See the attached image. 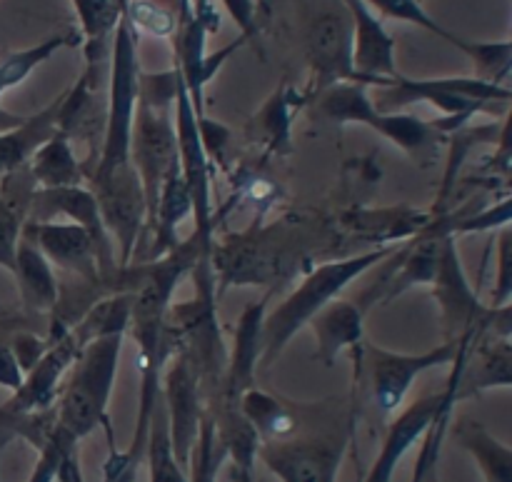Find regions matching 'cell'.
Wrapping results in <instances>:
<instances>
[{"mask_svg":"<svg viewBox=\"0 0 512 482\" xmlns=\"http://www.w3.org/2000/svg\"><path fill=\"white\" fill-rule=\"evenodd\" d=\"M355 403L300 405V428L278 443H260L258 460L280 482H338L355 435Z\"/></svg>","mask_w":512,"mask_h":482,"instance_id":"obj_1","label":"cell"},{"mask_svg":"<svg viewBox=\"0 0 512 482\" xmlns=\"http://www.w3.org/2000/svg\"><path fill=\"white\" fill-rule=\"evenodd\" d=\"M140 93L138 65V30L123 13L113 35L110 53V90H108V123H105L103 148L88 175V188H103L110 183H123L138 175L130 145H133V120Z\"/></svg>","mask_w":512,"mask_h":482,"instance_id":"obj_2","label":"cell"},{"mask_svg":"<svg viewBox=\"0 0 512 482\" xmlns=\"http://www.w3.org/2000/svg\"><path fill=\"white\" fill-rule=\"evenodd\" d=\"M398 245H383V248L368 250V253L353 255V258L330 260V263L315 265L298 288L283 300L275 310L265 315L263 323V358L260 365L270 368L283 355L290 340L308 328L310 320L320 313L328 303L340 298L350 283L363 278L370 268L380 265L395 253Z\"/></svg>","mask_w":512,"mask_h":482,"instance_id":"obj_3","label":"cell"},{"mask_svg":"<svg viewBox=\"0 0 512 482\" xmlns=\"http://www.w3.org/2000/svg\"><path fill=\"white\" fill-rule=\"evenodd\" d=\"M125 333H108L93 338L83 348L70 378L60 385L55 413L58 428L80 443L103 425L108 438L113 440L108 418V403L115 388L120 353H123Z\"/></svg>","mask_w":512,"mask_h":482,"instance_id":"obj_4","label":"cell"},{"mask_svg":"<svg viewBox=\"0 0 512 482\" xmlns=\"http://www.w3.org/2000/svg\"><path fill=\"white\" fill-rule=\"evenodd\" d=\"M508 100L512 88L490 83L483 78H428L413 80L395 75L375 88V108L383 113H398L413 103H430L443 113V118L430 120L443 135L465 128L478 113H498Z\"/></svg>","mask_w":512,"mask_h":482,"instance_id":"obj_5","label":"cell"},{"mask_svg":"<svg viewBox=\"0 0 512 482\" xmlns=\"http://www.w3.org/2000/svg\"><path fill=\"white\" fill-rule=\"evenodd\" d=\"M310 103L315 105V115L328 123L368 125L385 140L405 150L420 165L433 163L448 138L433 123L420 120L418 115L378 110L368 95V85L363 83H335L315 95Z\"/></svg>","mask_w":512,"mask_h":482,"instance_id":"obj_6","label":"cell"},{"mask_svg":"<svg viewBox=\"0 0 512 482\" xmlns=\"http://www.w3.org/2000/svg\"><path fill=\"white\" fill-rule=\"evenodd\" d=\"M458 343H440L438 348L425 350V353H393L380 345L363 340L358 353V383H363V393L368 403L373 405L380 418L393 415L408 398L410 388L423 373L443 365H453L458 355Z\"/></svg>","mask_w":512,"mask_h":482,"instance_id":"obj_7","label":"cell"},{"mask_svg":"<svg viewBox=\"0 0 512 482\" xmlns=\"http://www.w3.org/2000/svg\"><path fill=\"white\" fill-rule=\"evenodd\" d=\"M353 30V13L345 0H325L310 15L305 25V55L310 65L305 100H313L335 83H355Z\"/></svg>","mask_w":512,"mask_h":482,"instance_id":"obj_8","label":"cell"},{"mask_svg":"<svg viewBox=\"0 0 512 482\" xmlns=\"http://www.w3.org/2000/svg\"><path fill=\"white\" fill-rule=\"evenodd\" d=\"M175 133H178L180 173H183L190 200H193V215H195L193 238L198 240L205 258H213L215 210H213V183H210L213 175H210V160L208 155H205L203 140H200L198 113H195L193 100H190L188 88H185L183 83V75H180L178 93H175Z\"/></svg>","mask_w":512,"mask_h":482,"instance_id":"obj_9","label":"cell"},{"mask_svg":"<svg viewBox=\"0 0 512 482\" xmlns=\"http://www.w3.org/2000/svg\"><path fill=\"white\" fill-rule=\"evenodd\" d=\"M130 158H133L135 170H138L140 183H143L150 225L153 223L155 208H158L160 188H163L165 178L175 168H180L178 133H175L173 118H170V108L138 100L133 120Z\"/></svg>","mask_w":512,"mask_h":482,"instance_id":"obj_10","label":"cell"},{"mask_svg":"<svg viewBox=\"0 0 512 482\" xmlns=\"http://www.w3.org/2000/svg\"><path fill=\"white\" fill-rule=\"evenodd\" d=\"M433 298L438 300L440 315H443L445 340L458 343L465 335H475V343H478L483 338L490 318V305H483V300L470 285L455 235L443 238L440 265L433 280Z\"/></svg>","mask_w":512,"mask_h":482,"instance_id":"obj_11","label":"cell"},{"mask_svg":"<svg viewBox=\"0 0 512 482\" xmlns=\"http://www.w3.org/2000/svg\"><path fill=\"white\" fill-rule=\"evenodd\" d=\"M163 400L165 413H168L173 455L180 468L188 470V460L195 448V440H198L208 398H205V388L198 370L193 368L188 355L180 353V350L165 363Z\"/></svg>","mask_w":512,"mask_h":482,"instance_id":"obj_12","label":"cell"},{"mask_svg":"<svg viewBox=\"0 0 512 482\" xmlns=\"http://www.w3.org/2000/svg\"><path fill=\"white\" fill-rule=\"evenodd\" d=\"M268 300L260 298L250 303L240 315L233 330V350H228V368H225L223 383L208 398V408H240V398L248 388L255 385V370L263 358V323L268 315Z\"/></svg>","mask_w":512,"mask_h":482,"instance_id":"obj_13","label":"cell"},{"mask_svg":"<svg viewBox=\"0 0 512 482\" xmlns=\"http://www.w3.org/2000/svg\"><path fill=\"white\" fill-rule=\"evenodd\" d=\"M85 345L88 343L75 325L65 335L48 343L43 358L25 373L23 385L15 390L8 403L0 405V410L3 413H38V410L53 408L65 373L70 370V365H75Z\"/></svg>","mask_w":512,"mask_h":482,"instance_id":"obj_14","label":"cell"},{"mask_svg":"<svg viewBox=\"0 0 512 482\" xmlns=\"http://www.w3.org/2000/svg\"><path fill=\"white\" fill-rule=\"evenodd\" d=\"M23 238H28L50 265L65 270L70 275H78L83 283L93 288H103L100 283L98 258H95V243L85 228L78 223H25Z\"/></svg>","mask_w":512,"mask_h":482,"instance_id":"obj_15","label":"cell"},{"mask_svg":"<svg viewBox=\"0 0 512 482\" xmlns=\"http://www.w3.org/2000/svg\"><path fill=\"white\" fill-rule=\"evenodd\" d=\"M353 13V70L355 83L378 88L385 80H393L395 68V38L385 30L380 15L365 0H345Z\"/></svg>","mask_w":512,"mask_h":482,"instance_id":"obj_16","label":"cell"},{"mask_svg":"<svg viewBox=\"0 0 512 482\" xmlns=\"http://www.w3.org/2000/svg\"><path fill=\"white\" fill-rule=\"evenodd\" d=\"M450 388L445 385L440 393L423 395L415 403H410L393 423L388 425V433H385L383 445H380L378 458L373 460V468L368 470L363 482H393L395 470L403 463L405 455L415 448V443L423 440V435L428 433V428L433 425L435 415L440 413V408L445 405Z\"/></svg>","mask_w":512,"mask_h":482,"instance_id":"obj_17","label":"cell"},{"mask_svg":"<svg viewBox=\"0 0 512 482\" xmlns=\"http://www.w3.org/2000/svg\"><path fill=\"white\" fill-rule=\"evenodd\" d=\"M78 13L80 45L85 53V70L90 83H103V70L113 53V35L125 13V0H70Z\"/></svg>","mask_w":512,"mask_h":482,"instance_id":"obj_18","label":"cell"},{"mask_svg":"<svg viewBox=\"0 0 512 482\" xmlns=\"http://www.w3.org/2000/svg\"><path fill=\"white\" fill-rule=\"evenodd\" d=\"M365 310L360 308L358 300H340L335 298L333 303L325 305L313 320H310V330L315 335V358L333 368L335 360L345 353V350L360 348L365 340Z\"/></svg>","mask_w":512,"mask_h":482,"instance_id":"obj_19","label":"cell"},{"mask_svg":"<svg viewBox=\"0 0 512 482\" xmlns=\"http://www.w3.org/2000/svg\"><path fill=\"white\" fill-rule=\"evenodd\" d=\"M475 338L473 335H465L460 338V348L458 355L453 360V373L448 378V398H445V405L440 408V413L435 415L433 425L428 428V433L423 435L420 440V453L415 458V470H413V482H440V458H443V448H445V438L450 433V423H453V413L455 405L460 403L458 400V390H460V378H463L465 363H468L470 348H473Z\"/></svg>","mask_w":512,"mask_h":482,"instance_id":"obj_20","label":"cell"},{"mask_svg":"<svg viewBox=\"0 0 512 482\" xmlns=\"http://www.w3.org/2000/svg\"><path fill=\"white\" fill-rule=\"evenodd\" d=\"M35 190L38 185H35L28 165L3 175V185H0V268L10 270V273L15 268V253H18L25 223H28L30 200H33Z\"/></svg>","mask_w":512,"mask_h":482,"instance_id":"obj_21","label":"cell"},{"mask_svg":"<svg viewBox=\"0 0 512 482\" xmlns=\"http://www.w3.org/2000/svg\"><path fill=\"white\" fill-rule=\"evenodd\" d=\"M63 103V93L38 110L28 115L18 128L0 133V175L15 173L33 160V155L58 133V110Z\"/></svg>","mask_w":512,"mask_h":482,"instance_id":"obj_22","label":"cell"},{"mask_svg":"<svg viewBox=\"0 0 512 482\" xmlns=\"http://www.w3.org/2000/svg\"><path fill=\"white\" fill-rule=\"evenodd\" d=\"M13 275L18 280L20 300H23L28 313H53L60 300L58 278H55L50 260L28 238H20Z\"/></svg>","mask_w":512,"mask_h":482,"instance_id":"obj_23","label":"cell"},{"mask_svg":"<svg viewBox=\"0 0 512 482\" xmlns=\"http://www.w3.org/2000/svg\"><path fill=\"white\" fill-rule=\"evenodd\" d=\"M512 388V343L510 340H488L473 355L470 348L463 378H460L458 400L473 395L490 393V390Z\"/></svg>","mask_w":512,"mask_h":482,"instance_id":"obj_24","label":"cell"},{"mask_svg":"<svg viewBox=\"0 0 512 482\" xmlns=\"http://www.w3.org/2000/svg\"><path fill=\"white\" fill-rule=\"evenodd\" d=\"M190 213H193V200H190L183 173H180V168H175L160 188L158 208H155L153 223H150L155 238L148 250V260H158L173 248H178V228Z\"/></svg>","mask_w":512,"mask_h":482,"instance_id":"obj_25","label":"cell"},{"mask_svg":"<svg viewBox=\"0 0 512 482\" xmlns=\"http://www.w3.org/2000/svg\"><path fill=\"white\" fill-rule=\"evenodd\" d=\"M240 410L258 433L260 443H278L298 433L300 428V405L285 403L278 395L255 388V385L243 393Z\"/></svg>","mask_w":512,"mask_h":482,"instance_id":"obj_26","label":"cell"},{"mask_svg":"<svg viewBox=\"0 0 512 482\" xmlns=\"http://www.w3.org/2000/svg\"><path fill=\"white\" fill-rule=\"evenodd\" d=\"M460 448L475 460L485 482H512V448L478 420H460L453 428Z\"/></svg>","mask_w":512,"mask_h":482,"instance_id":"obj_27","label":"cell"},{"mask_svg":"<svg viewBox=\"0 0 512 482\" xmlns=\"http://www.w3.org/2000/svg\"><path fill=\"white\" fill-rule=\"evenodd\" d=\"M38 188H75V185H88L83 173V163L75 158L73 145L63 133H55L33 160L28 163Z\"/></svg>","mask_w":512,"mask_h":482,"instance_id":"obj_28","label":"cell"},{"mask_svg":"<svg viewBox=\"0 0 512 482\" xmlns=\"http://www.w3.org/2000/svg\"><path fill=\"white\" fill-rule=\"evenodd\" d=\"M298 93L290 90L288 83L280 85L258 115L250 120V133L270 153H290V120H293V103H300Z\"/></svg>","mask_w":512,"mask_h":482,"instance_id":"obj_29","label":"cell"},{"mask_svg":"<svg viewBox=\"0 0 512 482\" xmlns=\"http://www.w3.org/2000/svg\"><path fill=\"white\" fill-rule=\"evenodd\" d=\"M73 45H80V33L65 30V33L50 35V38L30 45V48L18 50V53H8L5 58H0V98L10 88L23 83L38 65H43L45 60H50L63 48H73Z\"/></svg>","mask_w":512,"mask_h":482,"instance_id":"obj_30","label":"cell"},{"mask_svg":"<svg viewBox=\"0 0 512 482\" xmlns=\"http://www.w3.org/2000/svg\"><path fill=\"white\" fill-rule=\"evenodd\" d=\"M148 468L150 482H188V475L180 468V463L173 455V445H170V428H168V413H165V400L160 398L158 408L153 415V428H150L148 440Z\"/></svg>","mask_w":512,"mask_h":482,"instance_id":"obj_31","label":"cell"},{"mask_svg":"<svg viewBox=\"0 0 512 482\" xmlns=\"http://www.w3.org/2000/svg\"><path fill=\"white\" fill-rule=\"evenodd\" d=\"M228 450L220 443L218 430H215L213 418L208 413V405H205L203 423H200L198 440H195V448L190 453L188 470L190 478L188 482H218V473L223 470V465L228 463Z\"/></svg>","mask_w":512,"mask_h":482,"instance_id":"obj_32","label":"cell"},{"mask_svg":"<svg viewBox=\"0 0 512 482\" xmlns=\"http://www.w3.org/2000/svg\"><path fill=\"white\" fill-rule=\"evenodd\" d=\"M435 228L445 235H475V233H490V230H500L505 225H512V195H508L500 203L490 205V208L480 210V213L470 215V218L455 220V223H448V220H433Z\"/></svg>","mask_w":512,"mask_h":482,"instance_id":"obj_33","label":"cell"},{"mask_svg":"<svg viewBox=\"0 0 512 482\" xmlns=\"http://www.w3.org/2000/svg\"><path fill=\"white\" fill-rule=\"evenodd\" d=\"M365 3H368L375 13H383L385 18L403 20V23L418 25V28L428 30V33L438 35V38L448 40V43H453V45H455V40H458V35L450 33V30H445L443 25H440L438 20H435L433 15H430L428 10L418 3V0H365Z\"/></svg>","mask_w":512,"mask_h":482,"instance_id":"obj_34","label":"cell"},{"mask_svg":"<svg viewBox=\"0 0 512 482\" xmlns=\"http://www.w3.org/2000/svg\"><path fill=\"white\" fill-rule=\"evenodd\" d=\"M78 445H80L78 440L70 438L65 430H60L58 425H55L53 438H50L48 443L38 450V463H35L28 482H55L58 480V470H60V465H63L65 455H68L73 448H78Z\"/></svg>","mask_w":512,"mask_h":482,"instance_id":"obj_35","label":"cell"},{"mask_svg":"<svg viewBox=\"0 0 512 482\" xmlns=\"http://www.w3.org/2000/svg\"><path fill=\"white\" fill-rule=\"evenodd\" d=\"M125 15L133 23L135 30H145L150 35H158V38H168L178 28V18L170 10L160 8V5L148 3V0H130L125 5Z\"/></svg>","mask_w":512,"mask_h":482,"instance_id":"obj_36","label":"cell"},{"mask_svg":"<svg viewBox=\"0 0 512 482\" xmlns=\"http://www.w3.org/2000/svg\"><path fill=\"white\" fill-rule=\"evenodd\" d=\"M512 303V225L500 228L498 235V275L490 295V308H503Z\"/></svg>","mask_w":512,"mask_h":482,"instance_id":"obj_37","label":"cell"},{"mask_svg":"<svg viewBox=\"0 0 512 482\" xmlns=\"http://www.w3.org/2000/svg\"><path fill=\"white\" fill-rule=\"evenodd\" d=\"M10 350H13L15 360H18L20 370L23 375L43 358V353L48 350V340L38 338L35 333H28V330H10V340H8Z\"/></svg>","mask_w":512,"mask_h":482,"instance_id":"obj_38","label":"cell"},{"mask_svg":"<svg viewBox=\"0 0 512 482\" xmlns=\"http://www.w3.org/2000/svg\"><path fill=\"white\" fill-rule=\"evenodd\" d=\"M198 130H200V140H203L205 155H213L220 165H225V148H228L230 140V130L225 125L215 123V120L205 118V115H198Z\"/></svg>","mask_w":512,"mask_h":482,"instance_id":"obj_39","label":"cell"},{"mask_svg":"<svg viewBox=\"0 0 512 482\" xmlns=\"http://www.w3.org/2000/svg\"><path fill=\"white\" fill-rule=\"evenodd\" d=\"M220 3L230 10V15H233L235 20H238L240 30H243L240 35H243L245 40H255V35H258V18H260L255 0H220Z\"/></svg>","mask_w":512,"mask_h":482,"instance_id":"obj_40","label":"cell"},{"mask_svg":"<svg viewBox=\"0 0 512 482\" xmlns=\"http://www.w3.org/2000/svg\"><path fill=\"white\" fill-rule=\"evenodd\" d=\"M23 378L25 375L20 370L18 360H15L13 350H10L8 340H0V388L15 393L23 385Z\"/></svg>","mask_w":512,"mask_h":482,"instance_id":"obj_41","label":"cell"},{"mask_svg":"<svg viewBox=\"0 0 512 482\" xmlns=\"http://www.w3.org/2000/svg\"><path fill=\"white\" fill-rule=\"evenodd\" d=\"M55 482H85L83 465H80V445L65 455L63 465H60L58 470V480Z\"/></svg>","mask_w":512,"mask_h":482,"instance_id":"obj_42","label":"cell"},{"mask_svg":"<svg viewBox=\"0 0 512 482\" xmlns=\"http://www.w3.org/2000/svg\"><path fill=\"white\" fill-rule=\"evenodd\" d=\"M498 153H495L493 163L495 168H508L512 163V108L508 113V120H505L503 130H500V140H498Z\"/></svg>","mask_w":512,"mask_h":482,"instance_id":"obj_43","label":"cell"},{"mask_svg":"<svg viewBox=\"0 0 512 482\" xmlns=\"http://www.w3.org/2000/svg\"><path fill=\"white\" fill-rule=\"evenodd\" d=\"M25 118H28V115H15V113H10V110L0 108V133H3V130H10V128H18Z\"/></svg>","mask_w":512,"mask_h":482,"instance_id":"obj_44","label":"cell"},{"mask_svg":"<svg viewBox=\"0 0 512 482\" xmlns=\"http://www.w3.org/2000/svg\"><path fill=\"white\" fill-rule=\"evenodd\" d=\"M13 435L8 433V430L3 428V425H0V482H3V453H5V448H8V443H13Z\"/></svg>","mask_w":512,"mask_h":482,"instance_id":"obj_45","label":"cell"},{"mask_svg":"<svg viewBox=\"0 0 512 482\" xmlns=\"http://www.w3.org/2000/svg\"><path fill=\"white\" fill-rule=\"evenodd\" d=\"M5 318H10V313L3 308V305H0V320H5Z\"/></svg>","mask_w":512,"mask_h":482,"instance_id":"obj_46","label":"cell"},{"mask_svg":"<svg viewBox=\"0 0 512 482\" xmlns=\"http://www.w3.org/2000/svg\"><path fill=\"white\" fill-rule=\"evenodd\" d=\"M238 482H253V478H235Z\"/></svg>","mask_w":512,"mask_h":482,"instance_id":"obj_47","label":"cell"},{"mask_svg":"<svg viewBox=\"0 0 512 482\" xmlns=\"http://www.w3.org/2000/svg\"><path fill=\"white\" fill-rule=\"evenodd\" d=\"M130 3V0H125V5H128Z\"/></svg>","mask_w":512,"mask_h":482,"instance_id":"obj_48","label":"cell"}]
</instances>
